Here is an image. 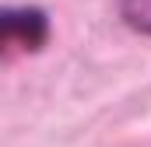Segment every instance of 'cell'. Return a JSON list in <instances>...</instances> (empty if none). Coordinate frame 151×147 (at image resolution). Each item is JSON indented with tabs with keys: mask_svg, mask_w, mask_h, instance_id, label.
<instances>
[{
	"mask_svg": "<svg viewBox=\"0 0 151 147\" xmlns=\"http://www.w3.org/2000/svg\"><path fill=\"white\" fill-rule=\"evenodd\" d=\"M0 42L4 53H39L49 42V14L42 7H7L0 14Z\"/></svg>",
	"mask_w": 151,
	"mask_h": 147,
	"instance_id": "6da1fadb",
	"label": "cell"
},
{
	"mask_svg": "<svg viewBox=\"0 0 151 147\" xmlns=\"http://www.w3.org/2000/svg\"><path fill=\"white\" fill-rule=\"evenodd\" d=\"M119 21L137 35H151V0H119Z\"/></svg>",
	"mask_w": 151,
	"mask_h": 147,
	"instance_id": "7a4b0ae2",
	"label": "cell"
}]
</instances>
